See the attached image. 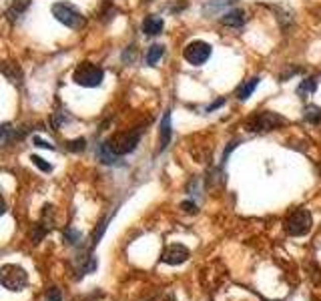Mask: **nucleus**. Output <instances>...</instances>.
I'll return each mask as SVG.
<instances>
[{"mask_svg":"<svg viewBox=\"0 0 321 301\" xmlns=\"http://www.w3.org/2000/svg\"><path fill=\"white\" fill-rule=\"evenodd\" d=\"M96 157H98L104 165H113V163H117V161H119V157L111 151L109 143H100V145H98V149H96Z\"/></svg>","mask_w":321,"mask_h":301,"instance_id":"obj_13","label":"nucleus"},{"mask_svg":"<svg viewBox=\"0 0 321 301\" xmlns=\"http://www.w3.org/2000/svg\"><path fill=\"white\" fill-rule=\"evenodd\" d=\"M26 6H29V0H16L10 8H6V16H8V20L14 22V20L26 10Z\"/></svg>","mask_w":321,"mask_h":301,"instance_id":"obj_15","label":"nucleus"},{"mask_svg":"<svg viewBox=\"0 0 321 301\" xmlns=\"http://www.w3.org/2000/svg\"><path fill=\"white\" fill-rule=\"evenodd\" d=\"M52 16L64 24V26H68V29H72V31H81L83 26H85V22H87V18L72 6V4H68V2H57V4H52Z\"/></svg>","mask_w":321,"mask_h":301,"instance_id":"obj_1","label":"nucleus"},{"mask_svg":"<svg viewBox=\"0 0 321 301\" xmlns=\"http://www.w3.org/2000/svg\"><path fill=\"white\" fill-rule=\"evenodd\" d=\"M211 52H213V48H211L209 42L193 40V42H189V44L185 46L183 57H185V61H187L189 65H193V67H201V65H205V63L209 61Z\"/></svg>","mask_w":321,"mask_h":301,"instance_id":"obj_7","label":"nucleus"},{"mask_svg":"<svg viewBox=\"0 0 321 301\" xmlns=\"http://www.w3.org/2000/svg\"><path fill=\"white\" fill-rule=\"evenodd\" d=\"M187 259H189V249L185 245H169L160 255V261L167 265H181Z\"/></svg>","mask_w":321,"mask_h":301,"instance_id":"obj_8","label":"nucleus"},{"mask_svg":"<svg viewBox=\"0 0 321 301\" xmlns=\"http://www.w3.org/2000/svg\"><path fill=\"white\" fill-rule=\"evenodd\" d=\"M163 26H165L163 18H159V16H149L143 22V33L149 34V36H157V34L163 33Z\"/></svg>","mask_w":321,"mask_h":301,"instance_id":"obj_11","label":"nucleus"},{"mask_svg":"<svg viewBox=\"0 0 321 301\" xmlns=\"http://www.w3.org/2000/svg\"><path fill=\"white\" fill-rule=\"evenodd\" d=\"M46 301H63V295H61V291H59L57 287H52V289H48V293H46Z\"/></svg>","mask_w":321,"mask_h":301,"instance_id":"obj_22","label":"nucleus"},{"mask_svg":"<svg viewBox=\"0 0 321 301\" xmlns=\"http://www.w3.org/2000/svg\"><path fill=\"white\" fill-rule=\"evenodd\" d=\"M102 78H104V70L93 63H81L72 72V80L81 87H87V89L100 87Z\"/></svg>","mask_w":321,"mask_h":301,"instance_id":"obj_2","label":"nucleus"},{"mask_svg":"<svg viewBox=\"0 0 321 301\" xmlns=\"http://www.w3.org/2000/svg\"><path fill=\"white\" fill-rule=\"evenodd\" d=\"M303 119L307 123H311V125H317L321 121V106H317V104H307L303 108Z\"/></svg>","mask_w":321,"mask_h":301,"instance_id":"obj_16","label":"nucleus"},{"mask_svg":"<svg viewBox=\"0 0 321 301\" xmlns=\"http://www.w3.org/2000/svg\"><path fill=\"white\" fill-rule=\"evenodd\" d=\"M233 0H213V2H209V4H205L203 6V14H213V12H221V8L227 6V4H231Z\"/></svg>","mask_w":321,"mask_h":301,"instance_id":"obj_18","label":"nucleus"},{"mask_svg":"<svg viewBox=\"0 0 321 301\" xmlns=\"http://www.w3.org/2000/svg\"><path fill=\"white\" fill-rule=\"evenodd\" d=\"M32 141H34V145H36V147H40V149H50V151H55V145H50V143L42 141L40 136H34Z\"/></svg>","mask_w":321,"mask_h":301,"instance_id":"obj_23","label":"nucleus"},{"mask_svg":"<svg viewBox=\"0 0 321 301\" xmlns=\"http://www.w3.org/2000/svg\"><path fill=\"white\" fill-rule=\"evenodd\" d=\"M171 134H173V127H171V111H167L160 119V129H159V151H165L171 143Z\"/></svg>","mask_w":321,"mask_h":301,"instance_id":"obj_9","label":"nucleus"},{"mask_svg":"<svg viewBox=\"0 0 321 301\" xmlns=\"http://www.w3.org/2000/svg\"><path fill=\"white\" fill-rule=\"evenodd\" d=\"M31 161L34 163V165H36V167L40 169V171H44V173H50V171H52V167H50V165H48V163H46L42 157H38V155H32Z\"/></svg>","mask_w":321,"mask_h":301,"instance_id":"obj_20","label":"nucleus"},{"mask_svg":"<svg viewBox=\"0 0 321 301\" xmlns=\"http://www.w3.org/2000/svg\"><path fill=\"white\" fill-rule=\"evenodd\" d=\"M221 24L225 26H231V29H241L245 24V12L235 8V10H229L221 16Z\"/></svg>","mask_w":321,"mask_h":301,"instance_id":"obj_10","label":"nucleus"},{"mask_svg":"<svg viewBox=\"0 0 321 301\" xmlns=\"http://www.w3.org/2000/svg\"><path fill=\"white\" fill-rule=\"evenodd\" d=\"M259 76H253V78H249L247 83H243L239 89H237V99L239 100H247L251 95H253V91L257 89V85H259Z\"/></svg>","mask_w":321,"mask_h":301,"instance_id":"obj_12","label":"nucleus"},{"mask_svg":"<svg viewBox=\"0 0 321 301\" xmlns=\"http://www.w3.org/2000/svg\"><path fill=\"white\" fill-rule=\"evenodd\" d=\"M315 89H317V78H315V76H309V78H305V80L297 87V95H299V97H307V95L315 93Z\"/></svg>","mask_w":321,"mask_h":301,"instance_id":"obj_17","label":"nucleus"},{"mask_svg":"<svg viewBox=\"0 0 321 301\" xmlns=\"http://www.w3.org/2000/svg\"><path fill=\"white\" fill-rule=\"evenodd\" d=\"M181 209L185 211V213H197V205L191 203V201H185V203H181Z\"/></svg>","mask_w":321,"mask_h":301,"instance_id":"obj_24","label":"nucleus"},{"mask_svg":"<svg viewBox=\"0 0 321 301\" xmlns=\"http://www.w3.org/2000/svg\"><path fill=\"white\" fill-rule=\"evenodd\" d=\"M139 141H141V129H135V131H121L115 136H111L106 143L117 157H123V155H128L137 149Z\"/></svg>","mask_w":321,"mask_h":301,"instance_id":"obj_4","label":"nucleus"},{"mask_svg":"<svg viewBox=\"0 0 321 301\" xmlns=\"http://www.w3.org/2000/svg\"><path fill=\"white\" fill-rule=\"evenodd\" d=\"M285 123H287L285 117H281L279 113L263 111V113H259V115L249 119L247 127H249V131H253V133H269V131H275L277 127H281V125H285Z\"/></svg>","mask_w":321,"mask_h":301,"instance_id":"obj_5","label":"nucleus"},{"mask_svg":"<svg viewBox=\"0 0 321 301\" xmlns=\"http://www.w3.org/2000/svg\"><path fill=\"white\" fill-rule=\"evenodd\" d=\"M85 147H87V141H85V139H72V141H66V149L72 151V153L85 151Z\"/></svg>","mask_w":321,"mask_h":301,"instance_id":"obj_19","label":"nucleus"},{"mask_svg":"<svg viewBox=\"0 0 321 301\" xmlns=\"http://www.w3.org/2000/svg\"><path fill=\"white\" fill-rule=\"evenodd\" d=\"M78 239H81V233H78V231H74V229H66V231H64V241H66L68 245H74Z\"/></svg>","mask_w":321,"mask_h":301,"instance_id":"obj_21","label":"nucleus"},{"mask_svg":"<svg viewBox=\"0 0 321 301\" xmlns=\"http://www.w3.org/2000/svg\"><path fill=\"white\" fill-rule=\"evenodd\" d=\"M0 283L2 287H6L8 291H22L29 283V275L20 265H2L0 267Z\"/></svg>","mask_w":321,"mask_h":301,"instance_id":"obj_3","label":"nucleus"},{"mask_svg":"<svg viewBox=\"0 0 321 301\" xmlns=\"http://www.w3.org/2000/svg\"><path fill=\"white\" fill-rule=\"evenodd\" d=\"M163 54H165V46H163V44H153V46L147 50L145 61H147V65H149V67H155V65L160 61V57H163Z\"/></svg>","mask_w":321,"mask_h":301,"instance_id":"obj_14","label":"nucleus"},{"mask_svg":"<svg viewBox=\"0 0 321 301\" xmlns=\"http://www.w3.org/2000/svg\"><path fill=\"white\" fill-rule=\"evenodd\" d=\"M223 102H225V99H219V100H217V102H213V104H211V106L207 108V113H209V111H215V108H217V106H221Z\"/></svg>","mask_w":321,"mask_h":301,"instance_id":"obj_25","label":"nucleus"},{"mask_svg":"<svg viewBox=\"0 0 321 301\" xmlns=\"http://www.w3.org/2000/svg\"><path fill=\"white\" fill-rule=\"evenodd\" d=\"M311 225H313V219H311V213L307 209H295L285 219V231L291 237L307 235L311 231Z\"/></svg>","mask_w":321,"mask_h":301,"instance_id":"obj_6","label":"nucleus"}]
</instances>
